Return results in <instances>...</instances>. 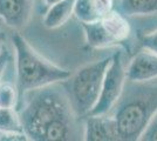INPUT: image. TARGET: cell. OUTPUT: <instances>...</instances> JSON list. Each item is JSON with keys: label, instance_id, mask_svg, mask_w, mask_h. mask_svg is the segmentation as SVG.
I'll return each instance as SVG.
<instances>
[{"label": "cell", "instance_id": "cell-1", "mask_svg": "<svg viewBox=\"0 0 157 141\" xmlns=\"http://www.w3.org/2000/svg\"><path fill=\"white\" fill-rule=\"evenodd\" d=\"M51 86L29 91L20 115L29 140L66 141L75 136V114L65 86Z\"/></svg>", "mask_w": 157, "mask_h": 141}, {"label": "cell", "instance_id": "cell-2", "mask_svg": "<svg viewBox=\"0 0 157 141\" xmlns=\"http://www.w3.org/2000/svg\"><path fill=\"white\" fill-rule=\"evenodd\" d=\"M12 44L15 53L17 86L21 94L65 82L72 75L69 69L55 65L38 53L21 34L12 35Z\"/></svg>", "mask_w": 157, "mask_h": 141}, {"label": "cell", "instance_id": "cell-3", "mask_svg": "<svg viewBox=\"0 0 157 141\" xmlns=\"http://www.w3.org/2000/svg\"><path fill=\"white\" fill-rule=\"evenodd\" d=\"M136 86L122 94L115 106L114 116L117 122L121 140L138 141L154 114L157 112V85L134 82Z\"/></svg>", "mask_w": 157, "mask_h": 141}, {"label": "cell", "instance_id": "cell-4", "mask_svg": "<svg viewBox=\"0 0 157 141\" xmlns=\"http://www.w3.org/2000/svg\"><path fill=\"white\" fill-rule=\"evenodd\" d=\"M113 54L78 68L65 81L66 91L75 114L85 118L90 114L101 93L102 82Z\"/></svg>", "mask_w": 157, "mask_h": 141}, {"label": "cell", "instance_id": "cell-5", "mask_svg": "<svg viewBox=\"0 0 157 141\" xmlns=\"http://www.w3.org/2000/svg\"><path fill=\"white\" fill-rule=\"evenodd\" d=\"M82 28L87 45L95 49L122 45L131 35V26L127 15L115 10L101 20L82 24Z\"/></svg>", "mask_w": 157, "mask_h": 141}, {"label": "cell", "instance_id": "cell-6", "mask_svg": "<svg viewBox=\"0 0 157 141\" xmlns=\"http://www.w3.org/2000/svg\"><path fill=\"white\" fill-rule=\"evenodd\" d=\"M127 68L122 53L115 52L107 68L98 100L90 114H108L115 108L127 86Z\"/></svg>", "mask_w": 157, "mask_h": 141}, {"label": "cell", "instance_id": "cell-7", "mask_svg": "<svg viewBox=\"0 0 157 141\" xmlns=\"http://www.w3.org/2000/svg\"><path fill=\"white\" fill-rule=\"evenodd\" d=\"M83 140L118 141L121 140L115 116L108 114H88L83 122Z\"/></svg>", "mask_w": 157, "mask_h": 141}, {"label": "cell", "instance_id": "cell-8", "mask_svg": "<svg viewBox=\"0 0 157 141\" xmlns=\"http://www.w3.org/2000/svg\"><path fill=\"white\" fill-rule=\"evenodd\" d=\"M34 10V0H0V20L7 27L21 29L28 25Z\"/></svg>", "mask_w": 157, "mask_h": 141}, {"label": "cell", "instance_id": "cell-9", "mask_svg": "<svg viewBox=\"0 0 157 141\" xmlns=\"http://www.w3.org/2000/svg\"><path fill=\"white\" fill-rule=\"evenodd\" d=\"M157 79V54L144 51L137 53L127 67L128 82H150Z\"/></svg>", "mask_w": 157, "mask_h": 141}, {"label": "cell", "instance_id": "cell-10", "mask_svg": "<svg viewBox=\"0 0 157 141\" xmlns=\"http://www.w3.org/2000/svg\"><path fill=\"white\" fill-rule=\"evenodd\" d=\"M114 11V0H75L74 17L81 24L101 20Z\"/></svg>", "mask_w": 157, "mask_h": 141}, {"label": "cell", "instance_id": "cell-11", "mask_svg": "<svg viewBox=\"0 0 157 141\" xmlns=\"http://www.w3.org/2000/svg\"><path fill=\"white\" fill-rule=\"evenodd\" d=\"M74 1L75 0H61L48 6L44 17V26L48 29H54L65 25L74 15Z\"/></svg>", "mask_w": 157, "mask_h": 141}, {"label": "cell", "instance_id": "cell-12", "mask_svg": "<svg viewBox=\"0 0 157 141\" xmlns=\"http://www.w3.org/2000/svg\"><path fill=\"white\" fill-rule=\"evenodd\" d=\"M118 11L127 17L157 14V0H120Z\"/></svg>", "mask_w": 157, "mask_h": 141}, {"label": "cell", "instance_id": "cell-13", "mask_svg": "<svg viewBox=\"0 0 157 141\" xmlns=\"http://www.w3.org/2000/svg\"><path fill=\"white\" fill-rule=\"evenodd\" d=\"M0 133L1 134L25 133L20 112H18L15 108L0 107Z\"/></svg>", "mask_w": 157, "mask_h": 141}, {"label": "cell", "instance_id": "cell-14", "mask_svg": "<svg viewBox=\"0 0 157 141\" xmlns=\"http://www.w3.org/2000/svg\"><path fill=\"white\" fill-rule=\"evenodd\" d=\"M19 88L11 82L0 81V107L15 108L19 101Z\"/></svg>", "mask_w": 157, "mask_h": 141}, {"label": "cell", "instance_id": "cell-15", "mask_svg": "<svg viewBox=\"0 0 157 141\" xmlns=\"http://www.w3.org/2000/svg\"><path fill=\"white\" fill-rule=\"evenodd\" d=\"M140 45L144 51L157 54V28L140 37Z\"/></svg>", "mask_w": 157, "mask_h": 141}, {"label": "cell", "instance_id": "cell-16", "mask_svg": "<svg viewBox=\"0 0 157 141\" xmlns=\"http://www.w3.org/2000/svg\"><path fill=\"white\" fill-rule=\"evenodd\" d=\"M142 141H157V112L154 114L149 125L147 126L143 135L141 138Z\"/></svg>", "mask_w": 157, "mask_h": 141}, {"label": "cell", "instance_id": "cell-17", "mask_svg": "<svg viewBox=\"0 0 157 141\" xmlns=\"http://www.w3.org/2000/svg\"><path fill=\"white\" fill-rule=\"evenodd\" d=\"M10 58H11V54L7 51L6 47H4V49L0 52V81H1V78L5 73L7 68V65L10 62Z\"/></svg>", "mask_w": 157, "mask_h": 141}, {"label": "cell", "instance_id": "cell-18", "mask_svg": "<svg viewBox=\"0 0 157 141\" xmlns=\"http://www.w3.org/2000/svg\"><path fill=\"white\" fill-rule=\"evenodd\" d=\"M59 1H61V0H44V2L46 4V6H52V5H54V4H56V2H59Z\"/></svg>", "mask_w": 157, "mask_h": 141}, {"label": "cell", "instance_id": "cell-19", "mask_svg": "<svg viewBox=\"0 0 157 141\" xmlns=\"http://www.w3.org/2000/svg\"><path fill=\"white\" fill-rule=\"evenodd\" d=\"M4 42H2V39H1V35H0V52H1V51H2V49H4Z\"/></svg>", "mask_w": 157, "mask_h": 141}]
</instances>
